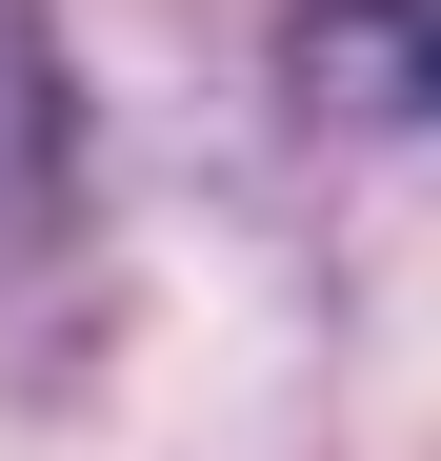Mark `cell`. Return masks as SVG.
I'll list each match as a JSON object with an SVG mask.
<instances>
[{"label": "cell", "instance_id": "cell-1", "mask_svg": "<svg viewBox=\"0 0 441 461\" xmlns=\"http://www.w3.org/2000/svg\"><path fill=\"white\" fill-rule=\"evenodd\" d=\"M60 41H40V0H0V241H40L60 221Z\"/></svg>", "mask_w": 441, "mask_h": 461}]
</instances>
